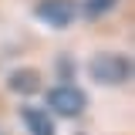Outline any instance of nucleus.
<instances>
[{"label": "nucleus", "instance_id": "39448f33", "mask_svg": "<svg viewBox=\"0 0 135 135\" xmlns=\"http://www.w3.org/2000/svg\"><path fill=\"white\" fill-rule=\"evenodd\" d=\"M20 118H24V125H27V132H31V135H57V128H54V118H51L44 108L24 105V108H20Z\"/></svg>", "mask_w": 135, "mask_h": 135}, {"label": "nucleus", "instance_id": "423d86ee", "mask_svg": "<svg viewBox=\"0 0 135 135\" xmlns=\"http://www.w3.org/2000/svg\"><path fill=\"white\" fill-rule=\"evenodd\" d=\"M115 7H118V0H84V3H78V17H84V20H101V17L112 14Z\"/></svg>", "mask_w": 135, "mask_h": 135}, {"label": "nucleus", "instance_id": "0eeeda50", "mask_svg": "<svg viewBox=\"0 0 135 135\" xmlns=\"http://www.w3.org/2000/svg\"><path fill=\"white\" fill-rule=\"evenodd\" d=\"M57 74H64V78L74 74V71H71V57H57Z\"/></svg>", "mask_w": 135, "mask_h": 135}, {"label": "nucleus", "instance_id": "f03ea898", "mask_svg": "<svg viewBox=\"0 0 135 135\" xmlns=\"http://www.w3.org/2000/svg\"><path fill=\"white\" fill-rule=\"evenodd\" d=\"M47 108L54 115H61V118H78L88 108V95H84L78 84L61 81V84H54L47 91Z\"/></svg>", "mask_w": 135, "mask_h": 135}, {"label": "nucleus", "instance_id": "f257e3e1", "mask_svg": "<svg viewBox=\"0 0 135 135\" xmlns=\"http://www.w3.org/2000/svg\"><path fill=\"white\" fill-rule=\"evenodd\" d=\"M88 74H91V81L105 84V88L125 84L132 78V57L118 54V51H98L88 57Z\"/></svg>", "mask_w": 135, "mask_h": 135}, {"label": "nucleus", "instance_id": "7ed1b4c3", "mask_svg": "<svg viewBox=\"0 0 135 135\" xmlns=\"http://www.w3.org/2000/svg\"><path fill=\"white\" fill-rule=\"evenodd\" d=\"M34 17L51 31H68L78 20V0H37Z\"/></svg>", "mask_w": 135, "mask_h": 135}, {"label": "nucleus", "instance_id": "20e7f679", "mask_svg": "<svg viewBox=\"0 0 135 135\" xmlns=\"http://www.w3.org/2000/svg\"><path fill=\"white\" fill-rule=\"evenodd\" d=\"M7 91L24 95V98L37 95V91H41V74H37V68H14V71L7 74Z\"/></svg>", "mask_w": 135, "mask_h": 135}]
</instances>
